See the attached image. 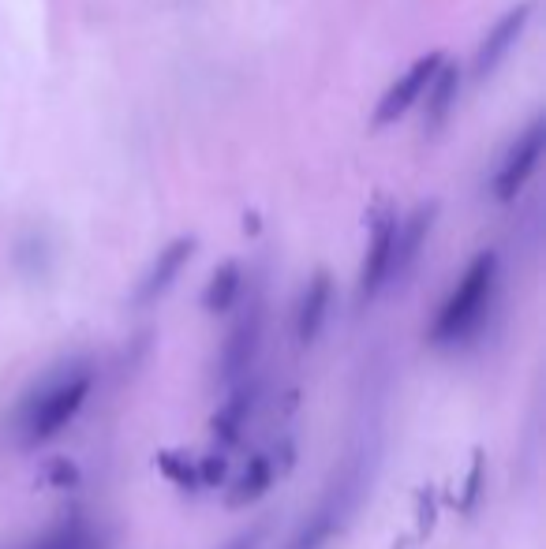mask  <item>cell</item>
Segmentation results:
<instances>
[{
	"label": "cell",
	"mask_w": 546,
	"mask_h": 549,
	"mask_svg": "<svg viewBox=\"0 0 546 549\" xmlns=\"http://www.w3.org/2000/svg\"><path fill=\"white\" fill-rule=\"evenodd\" d=\"M94 389V366L83 359L60 363L57 370L42 374V381L27 389L15 411V434L27 449H38L45 441L64 434V426L75 423V415L83 411Z\"/></svg>",
	"instance_id": "obj_1"
},
{
	"label": "cell",
	"mask_w": 546,
	"mask_h": 549,
	"mask_svg": "<svg viewBox=\"0 0 546 549\" xmlns=\"http://www.w3.org/2000/svg\"><path fill=\"white\" fill-rule=\"evenodd\" d=\"M494 292H498V254L479 251L472 258V266L464 269L457 288L442 303V310H438V318L431 325V344L457 348L464 340H472L487 322Z\"/></svg>",
	"instance_id": "obj_2"
},
{
	"label": "cell",
	"mask_w": 546,
	"mask_h": 549,
	"mask_svg": "<svg viewBox=\"0 0 546 549\" xmlns=\"http://www.w3.org/2000/svg\"><path fill=\"white\" fill-rule=\"evenodd\" d=\"M367 486V475H363V460H352V464L341 471V479L330 482V490L322 493V501H318L311 512H307V520L292 531L281 549H326L333 538L345 531V523L352 520V512L360 505V493Z\"/></svg>",
	"instance_id": "obj_3"
},
{
	"label": "cell",
	"mask_w": 546,
	"mask_h": 549,
	"mask_svg": "<svg viewBox=\"0 0 546 549\" xmlns=\"http://www.w3.org/2000/svg\"><path fill=\"white\" fill-rule=\"evenodd\" d=\"M259 348H262V307L259 303H251L247 314L240 322L229 329V337H225V348H221V385H240V381L251 378V370L259 363Z\"/></svg>",
	"instance_id": "obj_4"
},
{
	"label": "cell",
	"mask_w": 546,
	"mask_h": 549,
	"mask_svg": "<svg viewBox=\"0 0 546 549\" xmlns=\"http://www.w3.org/2000/svg\"><path fill=\"white\" fill-rule=\"evenodd\" d=\"M393 236H397V210H393L386 198H382V202L374 206V213H371V247H367L363 273H360V303H371V299L389 284Z\"/></svg>",
	"instance_id": "obj_5"
},
{
	"label": "cell",
	"mask_w": 546,
	"mask_h": 549,
	"mask_svg": "<svg viewBox=\"0 0 546 549\" xmlns=\"http://www.w3.org/2000/svg\"><path fill=\"white\" fill-rule=\"evenodd\" d=\"M543 139H546L543 116H535L532 124H528V131L509 146L502 169L494 172V198H498V202H513V198L520 195V187L528 183L535 161L543 154Z\"/></svg>",
	"instance_id": "obj_6"
},
{
	"label": "cell",
	"mask_w": 546,
	"mask_h": 549,
	"mask_svg": "<svg viewBox=\"0 0 546 549\" xmlns=\"http://www.w3.org/2000/svg\"><path fill=\"white\" fill-rule=\"evenodd\" d=\"M288 445H281V449H270V452H259V456H251L247 460V467L232 479L229 486V505L232 508H247L255 505L259 497H266V493L277 486V479L285 475V467L292 464V456H288Z\"/></svg>",
	"instance_id": "obj_7"
},
{
	"label": "cell",
	"mask_w": 546,
	"mask_h": 549,
	"mask_svg": "<svg viewBox=\"0 0 546 549\" xmlns=\"http://www.w3.org/2000/svg\"><path fill=\"white\" fill-rule=\"evenodd\" d=\"M442 60H446V53L442 49H434V53H427V57H419L412 68L404 71L397 83L389 86L386 94H382V101H378V109H374V124L382 127V124H393L397 116L412 105V101L427 90V83H431V75L438 68H442Z\"/></svg>",
	"instance_id": "obj_8"
},
{
	"label": "cell",
	"mask_w": 546,
	"mask_h": 549,
	"mask_svg": "<svg viewBox=\"0 0 546 549\" xmlns=\"http://www.w3.org/2000/svg\"><path fill=\"white\" fill-rule=\"evenodd\" d=\"M195 236H180V240H173L165 251L154 258V266L146 269V277L139 281V288H135V303L139 307H150V303H158L169 288H173V281L180 277V269L191 262V254H195Z\"/></svg>",
	"instance_id": "obj_9"
},
{
	"label": "cell",
	"mask_w": 546,
	"mask_h": 549,
	"mask_svg": "<svg viewBox=\"0 0 546 549\" xmlns=\"http://www.w3.org/2000/svg\"><path fill=\"white\" fill-rule=\"evenodd\" d=\"M255 408H259V385L247 378L240 381V385H232V393L225 396V404L217 408L214 415V441H217V452L229 449V445H236L240 437H244L247 423H251V415H255Z\"/></svg>",
	"instance_id": "obj_10"
},
{
	"label": "cell",
	"mask_w": 546,
	"mask_h": 549,
	"mask_svg": "<svg viewBox=\"0 0 546 549\" xmlns=\"http://www.w3.org/2000/svg\"><path fill=\"white\" fill-rule=\"evenodd\" d=\"M434 217H438V202H427V206H419L404 225H397L393 258H389V281H401L404 273L416 266L419 251H423V243H427V236H431L434 228Z\"/></svg>",
	"instance_id": "obj_11"
},
{
	"label": "cell",
	"mask_w": 546,
	"mask_h": 549,
	"mask_svg": "<svg viewBox=\"0 0 546 549\" xmlns=\"http://www.w3.org/2000/svg\"><path fill=\"white\" fill-rule=\"evenodd\" d=\"M528 15H532V0H520L517 8H509V12L487 30V38L479 42V53H475V75H487V71L498 68V60H502L505 53H509V45L520 38Z\"/></svg>",
	"instance_id": "obj_12"
},
{
	"label": "cell",
	"mask_w": 546,
	"mask_h": 549,
	"mask_svg": "<svg viewBox=\"0 0 546 549\" xmlns=\"http://www.w3.org/2000/svg\"><path fill=\"white\" fill-rule=\"evenodd\" d=\"M330 303H333V284L326 273H315L311 284L303 288L300 296V310H296V337L300 344H315L322 325L330 318Z\"/></svg>",
	"instance_id": "obj_13"
},
{
	"label": "cell",
	"mask_w": 546,
	"mask_h": 549,
	"mask_svg": "<svg viewBox=\"0 0 546 549\" xmlns=\"http://www.w3.org/2000/svg\"><path fill=\"white\" fill-rule=\"evenodd\" d=\"M457 86H460V68L457 64H449L442 60V68L431 75V83H427V109H423V127L427 131H438V127L446 124L449 116V105L457 101Z\"/></svg>",
	"instance_id": "obj_14"
},
{
	"label": "cell",
	"mask_w": 546,
	"mask_h": 549,
	"mask_svg": "<svg viewBox=\"0 0 546 549\" xmlns=\"http://www.w3.org/2000/svg\"><path fill=\"white\" fill-rule=\"evenodd\" d=\"M240 288H244V273L236 262H225V266L214 269V277L206 284V292H202V307L210 310V314H221V310H229L240 296Z\"/></svg>",
	"instance_id": "obj_15"
},
{
	"label": "cell",
	"mask_w": 546,
	"mask_h": 549,
	"mask_svg": "<svg viewBox=\"0 0 546 549\" xmlns=\"http://www.w3.org/2000/svg\"><path fill=\"white\" fill-rule=\"evenodd\" d=\"M19 549H98V538L90 531V523L72 520V523H60L49 535L34 538V542H27V546Z\"/></svg>",
	"instance_id": "obj_16"
},
{
	"label": "cell",
	"mask_w": 546,
	"mask_h": 549,
	"mask_svg": "<svg viewBox=\"0 0 546 549\" xmlns=\"http://www.w3.org/2000/svg\"><path fill=\"white\" fill-rule=\"evenodd\" d=\"M158 467L161 475L173 482V486H180V490H202L199 486V460H187L184 452H161L158 456Z\"/></svg>",
	"instance_id": "obj_17"
},
{
	"label": "cell",
	"mask_w": 546,
	"mask_h": 549,
	"mask_svg": "<svg viewBox=\"0 0 546 549\" xmlns=\"http://www.w3.org/2000/svg\"><path fill=\"white\" fill-rule=\"evenodd\" d=\"M479 497H483V456L475 452V460L472 467H468V479H464V493H460V512L464 516H472L475 505H479Z\"/></svg>",
	"instance_id": "obj_18"
},
{
	"label": "cell",
	"mask_w": 546,
	"mask_h": 549,
	"mask_svg": "<svg viewBox=\"0 0 546 549\" xmlns=\"http://www.w3.org/2000/svg\"><path fill=\"white\" fill-rule=\"evenodd\" d=\"M225 479H229V456H225V452H210V456H202L199 460V486L214 490V486H225Z\"/></svg>",
	"instance_id": "obj_19"
},
{
	"label": "cell",
	"mask_w": 546,
	"mask_h": 549,
	"mask_svg": "<svg viewBox=\"0 0 546 549\" xmlns=\"http://www.w3.org/2000/svg\"><path fill=\"white\" fill-rule=\"evenodd\" d=\"M262 538H266V523H255V527H247V531H240V535H232L225 546H217V549H259Z\"/></svg>",
	"instance_id": "obj_20"
},
{
	"label": "cell",
	"mask_w": 546,
	"mask_h": 549,
	"mask_svg": "<svg viewBox=\"0 0 546 549\" xmlns=\"http://www.w3.org/2000/svg\"><path fill=\"white\" fill-rule=\"evenodd\" d=\"M419 523H423V531H431V523H434V493H423V497H419Z\"/></svg>",
	"instance_id": "obj_21"
}]
</instances>
